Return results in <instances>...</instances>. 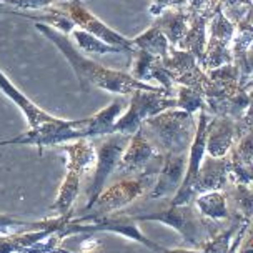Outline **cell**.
I'll return each mask as SVG.
<instances>
[{
	"label": "cell",
	"mask_w": 253,
	"mask_h": 253,
	"mask_svg": "<svg viewBox=\"0 0 253 253\" xmlns=\"http://www.w3.org/2000/svg\"><path fill=\"white\" fill-rule=\"evenodd\" d=\"M35 29L40 34H43L52 43H55L58 50L63 53V57L69 60L77 79H79L80 88H82L84 93H87L92 87L102 88L110 93H119V95H130L135 90H152V92L162 90V87H153L150 84L140 82V80L133 79L126 72L108 69V67L100 65L98 62H93L92 58L84 57L69 40V35L60 34V32H57L50 25L35 22Z\"/></svg>",
	"instance_id": "6da1fadb"
},
{
	"label": "cell",
	"mask_w": 253,
	"mask_h": 253,
	"mask_svg": "<svg viewBox=\"0 0 253 253\" xmlns=\"http://www.w3.org/2000/svg\"><path fill=\"white\" fill-rule=\"evenodd\" d=\"M157 155L187 153L197 130V119L180 108H169L150 117L140 125Z\"/></svg>",
	"instance_id": "7a4b0ae2"
},
{
	"label": "cell",
	"mask_w": 253,
	"mask_h": 253,
	"mask_svg": "<svg viewBox=\"0 0 253 253\" xmlns=\"http://www.w3.org/2000/svg\"><path fill=\"white\" fill-rule=\"evenodd\" d=\"M97 115L87 117L82 120H65L55 117L53 120L43 122L37 126H32L27 132L0 142V145H35L42 155L43 148L62 145L77 138H98L100 130L97 128Z\"/></svg>",
	"instance_id": "3957f363"
},
{
	"label": "cell",
	"mask_w": 253,
	"mask_h": 253,
	"mask_svg": "<svg viewBox=\"0 0 253 253\" xmlns=\"http://www.w3.org/2000/svg\"><path fill=\"white\" fill-rule=\"evenodd\" d=\"M137 221H160L169 227L175 228L182 235L183 240L188 242L192 247L200 250V247L207 240H210L213 235L220 232L221 225L218 221L209 220L198 213L193 203L185 205H170L169 209L153 213H137L132 215Z\"/></svg>",
	"instance_id": "277c9868"
},
{
	"label": "cell",
	"mask_w": 253,
	"mask_h": 253,
	"mask_svg": "<svg viewBox=\"0 0 253 253\" xmlns=\"http://www.w3.org/2000/svg\"><path fill=\"white\" fill-rule=\"evenodd\" d=\"M158 167H145L142 171L133 175H126L125 178H122L120 182H117L112 185L110 188L102 190V193L97 197V200L93 202V205L85 211V215H82L80 218H74L72 221L77 223H84L90 218L95 216H103V215H110L119 211L120 209H124L128 203H132L135 198L142 197L145 193V190L148 187H152L155 183V173H157Z\"/></svg>",
	"instance_id": "5b68a950"
},
{
	"label": "cell",
	"mask_w": 253,
	"mask_h": 253,
	"mask_svg": "<svg viewBox=\"0 0 253 253\" xmlns=\"http://www.w3.org/2000/svg\"><path fill=\"white\" fill-rule=\"evenodd\" d=\"M130 95H132V98L128 102V107L120 115V119H117L112 132L133 135L147 119L164 110H169V108H177L173 90L171 92L165 88L155 90V92H152V90H135Z\"/></svg>",
	"instance_id": "8992f818"
},
{
	"label": "cell",
	"mask_w": 253,
	"mask_h": 253,
	"mask_svg": "<svg viewBox=\"0 0 253 253\" xmlns=\"http://www.w3.org/2000/svg\"><path fill=\"white\" fill-rule=\"evenodd\" d=\"M130 137L132 135L112 132L103 135V137L92 138V143L95 147V171L92 182L87 187V205L84 209V213L93 205V202L102 193V190H105L107 180L119 165L120 158L130 142Z\"/></svg>",
	"instance_id": "52a82bcc"
},
{
	"label": "cell",
	"mask_w": 253,
	"mask_h": 253,
	"mask_svg": "<svg viewBox=\"0 0 253 253\" xmlns=\"http://www.w3.org/2000/svg\"><path fill=\"white\" fill-rule=\"evenodd\" d=\"M58 5L65 10V13L70 17V20L74 22L75 27L95 35V37L100 39L102 42L114 45V47L135 48L132 45V40L120 35L119 32L112 30L110 27H107L100 19H97V17L84 5L82 0H67V2H60Z\"/></svg>",
	"instance_id": "ba28073f"
},
{
	"label": "cell",
	"mask_w": 253,
	"mask_h": 253,
	"mask_svg": "<svg viewBox=\"0 0 253 253\" xmlns=\"http://www.w3.org/2000/svg\"><path fill=\"white\" fill-rule=\"evenodd\" d=\"M237 142V120L228 115H215V119H209L205 137L207 155L213 158L225 157Z\"/></svg>",
	"instance_id": "9c48e42d"
},
{
	"label": "cell",
	"mask_w": 253,
	"mask_h": 253,
	"mask_svg": "<svg viewBox=\"0 0 253 253\" xmlns=\"http://www.w3.org/2000/svg\"><path fill=\"white\" fill-rule=\"evenodd\" d=\"M187 153H169L162 157L160 175L152 185V192L148 195L152 200L173 195L178 190L187 169Z\"/></svg>",
	"instance_id": "30bf717a"
},
{
	"label": "cell",
	"mask_w": 253,
	"mask_h": 253,
	"mask_svg": "<svg viewBox=\"0 0 253 253\" xmlns=\"http://www.w3.org/2000/svg\"><path fill=\"white\" fill-rule=\"evenodd\" d=\"M213 13L207 10L190 12V27H187V32L182 37V40L175 45L178 50H185L192 53L198 65L205 63V45H207V24Z\"/></svg>",
	"instance_id": "8fae6325"
},
{
	"label": "cell",
	"mask_w": 253,
	"mask_h": 253,
	"mask_svg": "<svg viewBox=\"0 0 253 253\" xmlns=\"http://www.w3.org/2000/svg\"><path fill=\"white\" fill-rule=\"evenodd\" d=\"M157 157V152L153 150L150 142L145 138V135L142 133V130H137L126 145L124 155H122L119 165H117V171L122 175H133L142 171L148 165V162L152 158Z\"/></svg>",
	"instance_id": "7c38bea8"
},
{
	"label": "cell",
	"mask_w": 253,
	"mask_h": 253,
	"mask_svg": "<svg viewBox=\"0 0 253 253\" xmlns=\"http://www.w3.org/2000/svg\"><path fill=\"white\" fill-rule=\"evenodd\" d=\"M228 183V157H203L202 165L198 169L195 183H193V195H200L213 190H225Z\"/></svg>",
	"instance_id": "4fadbf2b"
},
{
	"label": "cell",
	"mask_w": 253,
	"mask_h": 253,
	"mask_svg": "<svg viewBox=\"0 0 253 253\" xmlns=\"http://www.w3.org/2000/svg\"><path fill=\"white\" fill-rule=\"evenodd\" d=\"M0 92L5 95V97L10 98V100L20 108L22 114L25 115V119L29 120L30 128H32V126H37L40 124H43V122H48V120L55 119L53 115L47 114L45 110H42L40 107L35 105L30 98H27V95L22 93L20 90L17 88L5 75H3L2 70H0Z\"/></svg>",
	"instance_id": "5bb4252c"
},
{
	"label": "cell",
	"mask_w": 253,
	"mask_h": 253,
	"mask_svg": "<svg viewBox=\"0 0 253 253\" xmlns=\"http://www.w3.org/2000/svg\"><path fill=\"white\" fill-rule=\"evenodd\" d=\"M188 19L190 10H187L185 7H173L162 12L157 17V20L153 22V25L165 35L171 47H175L187 32Z\"/></svg>",
	"instance_id": "9a60e30c"
},
{
	"label": "cell",
	"mask_w": 253,
	"mask_h": 253,
	"mask_svg": "<svg viewBox=\"0 0 253 253\" xmlns=\"http://www.w3.org/2000/svg\"><path fill=\"white\" fill-rule=\"evenodd\" d=\"M193 205L198 210V213L202 216L213 221H228L230 218V209L227 195H225L223 190H213V192H205L200 193L193 198Z\"/></svg>",
	"instance_id": "2e32d148"
},
{
	"label": "cell",
	"mask_w": 253,
	"mask_h": 253,
	"mask_svg": "<svg viewBox=\"0 0 253 253\" xmlns=\"http://www.w3.org/2000/svg\"><path fill=\"white\" fill-rule=\"evenodd\" d=\"M82 171L79 170H67L65 178L60 183V188H58L55 203L50 207L52 211H55V216L60 215H72V207L79 197V190H80V183H82L84 178Z\"/></svg>",
	"instance_id": "e0dca14e"
},
{
	"label": "cell",
	"mask_w": 253,
	"mask_h": 253,
	"mask_svg": "<svg viewBox=\"0 0 253 253\" xmlns=\"http://www.w3.org/2000/svg\"><path fill=\"white\" fill-rule=\"evenodd\" d=\"M132 45L137 50H142L148 53V55L160 58V60L169 57V52H170L169 40H167L165 35L162 34L155 25H152L148 30L140 34L138 37H135L132 40Z\"/></svg>",
	"instance_id": "ac0fdd59"
},
{
	"label": "cell",
	"mask_w": 253,
	"mask_h": 253,
	"mask_svg": "<svg viewBox=\"0 0 253 253\" xmlns=\"http://www.w3.org/2000/svg\"><path fill=\"white\" fill-rule=\"evenodd\" d=\"M245 220H250V218H242V216L232 213L228 218V228L220 230V232L213 235L210 240H207L200 247V252L202 253H228L235 233H237V230L240 228V225Z\"/></svg>",
	"instance_id": "d6986e66"
},
{
	"label": "cell",
	"mask_w": 253,
	"mask_h": 253,
	"mask_svg": "<svg viewBox=\"0 0 253 253\" xmlns=\"http://www.w3.org/2000/svg\"><path fill=\"white\" fill-rule=\"evenodd\" d=\"M70 34L74 35V39L77 40V45L80 47V50H84L87 53H100V55H103V53H126L128 57L133 55L135 48H124V47L108 45L82 29H74Z\"/></svg>",
	"instance_id": "ffe728a7"
},
{
	"label": "cell",
	"mask_w": 253,
	"mask_h": 253,
	"mask_svg": "<svg viewBox=\"0 0 253 253\" xmlns=\"http://www.w3.org/2000/svg\"><path fill=\"white\" fill-rule=\"evenodd\" d=\"M227 195V202H232L233 215H238L242 218H250L253 209V195L252 187H243V185H232V188L223 190Z\"/></svg>",
	"instance_id": "44dd1931"
},
{
	"label": "cell",
	"mask_w": 253,
	"mask_h": 253,
	"mask_svg": "<svg viewBox=\"0 0 253 253\" xmlns=\"http://www.w3.org/2000/svg\"><path fill=\"white\" fill-rule=\"evenodd\" d=\"M173 88H175V93H177V97H175L177 108L188 112V114H193V115H195V112L205 110V98H203V93L200 90L187 87V85H180V84H175Z\"/></svg>",
	"instance_id": "7402d4cb"
},
{
	"label": "cell",
	"mask_w": 253,
	"mask_h": 253,
	"mask_svg": "<svg viewBox=\"0 0 253 253\" xmlns=\"http://www.w3.org/2000/svg\"><path fill=\"white\" fill-rule=\"evenodd\" d=\"M53 220H55V216L42 221H27V220L15 218V216L7 213H0V235H10V232H13V230H20V228H30V230L45 228L50 223H53Z\"/></svg>",
	"instance_id": "603a6c76"
},
{
	"label": "cell",
	"mask_w": 253,
	"mask_h": 253,
	"mask_svg": "<svg viewBox=\"0 0 253 253\" xmlns=\"http://www.w3.org/2000/svg\"><path fill=\"white\" fill-rule=\"evenodd\" d=\"M62 242H63V238L60 235V230H57V232L52 233L50 237L43 238V240L34 243V245L22 248L20 252H13V253H74V252L60 248Z\"/></svg>",
	"instance_id": "cb8c5ba5"
},
{
	"label": "cell",
	"mask_w": 253,
	"mask_h": 253,
	"mask_svg": "<svg viewBox=\"0 0 253 253\" xmlns=\"http://www.w3.org/2000/svg\"><path fill=\"white\" fill-rule=\"evenodd\" d=\"M2 2L13 10H42L57 3V0H2Z\"/></svg>",
	"instance_id": "d4e9b609"
},
{
	"label": "cell",
	"mask_w": 253,
	"mask_h": 253,
	"mask_svg": "<svg viewBox=\"0 0 253 253\" xmlns=\"http://www.w3.org/2000/svg\"><path fill=\"white\" fill-rule=\"evenodd\" d=\"M173 7H188V2L187 0H152V5L148 7V12L152 15L158 17L167 8H173Z\"/></svg>",
	"instance_id": "484cf974"
},
{
	"label": "cell",
	"mask_w": 253,
	"mask_h": 253,
	"mask_svg": "<svg viewBox=\"0 0 253 253\" xmlns=\"http://www.w3.org/2000/svg\"><path fill=\"white\" fill-rule=\"evenodd\" d=\"M235 253H253L252 252V235H250V228L247 230V233L243 235L240 245H238L237 252Z\"/></svg>",
	"instance_id": "4316f807"
},
{
	"label": "cell",
	"mask_w": 253,
	"mask_h": 253,
	"mask_svg": "<svg viewBox=\"0 0 253 253\" xmlns=\"http://www.w3.org/2000/svg\"><path fill=\"white\" fill-rule=\"evenodd\" d=\"M188 2V10L190 12H198V10H202L203 5H205L209 0H187Z\"/></svg>",
	"instance_id": "83f0119b"
},
{
	"label": "cell",
	"mask_w": 253,
	"mask_h": 253,
	"mask_svg": "<svg viewBox=\"0 0 253 253\" xmlns=\"http://www.w3.org/2000/svg\"><path fill=\"white\" fill-rule=\"evenodd\" d=\"M164 253H202L200 250H187V248H173V250H170V248H165Z\"/></svg>",
	"instance_id": "f1b7e54d"
},
{
	"label": "cell",
	"mask_w": 253,
	"mask_h": 253,
	"mask_svg": "<svg viewBox=\"0 0 253 253\" xmlns=\"http://www.w3.org/2000/svg\"><path fill=\"white\" fill-rule=\"evenodd\" d=\"M2 12H7V13H10L12 12V8L8 7V5H5V3L2 2V0H0V13Z\"/></svg>",
	"instance_id": "f546056e"
}]
</instances>
